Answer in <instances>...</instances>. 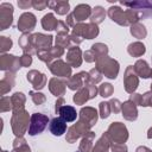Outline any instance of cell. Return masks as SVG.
I'll use <instances>...</instances> for the list:
<instances>
[{"instance_id": "cell-1", "label": "cell", "mask_w": 152, "mask_h": 152, "mask_svg": "<svg viewBox=\"0 0 152 152\" xmlns=\"http://www.w3.org/2000/svg\"><path fill=\"white\" fill-rule=\"evenodd\" d=\"M107 14L114 23H116L121 26H132L133 24L138 23L139 18H140V14L138 11L132 10V8L122 10L119 6L109 7L107 11Z\"/></svg>"}, {"instance_id": "cell-2", "label": "cell", "mask_w": 152, "mask_h": 152, "mask_svg": "<svg viewBox=\"0 0 152 152\" xmlns=\"http://www.w3.org/2000/svg\"><path fill=\"white\" fill-rule=\"evenodd\" d=\"M31 119V116L28 115V113L24 109L20 112H14L11 119V126H12V131L15 134V137L18 138H23L24 134L28 131V120Z\"/></svg>"}, {"instance_id": "cell-3", "label": "cell", "mask_w": 152, "mask_h": 152, "mask_svg": "<svg viewBox=\"0 0 152 152\" xmlns=\"http://www.w3.org/2000/svg\"><path fill=\"white\" fill-rule=\"evenodd\" d=\"M96 69L106 77L114 80L119 74V63L115 59L107 56L96 61Z\"/></svg>"}, {"instance_id": "cell-4", "label": "cell", "mask_w": 152, "mask_h": 152, "mask_svg": "<svg viewBox=\"0 0 152 152\" xmlns=\"http://www.w3.org/2000/svg\"><path fill=\"white\" fill-rule=\"evenodd\" d=\"M106 133L108 134L110 141L114 144H124L128 139V131L121 122H112Z\"/></svg>"}, {"instance_id": "cell-5", "label": "cell", "mask_w": 152, "mask_h": 152, "mask_svg": "<svg viewBox=\"0 0 152 152\" xmlns=\"http://www.w3.org/2000/svg\"><path fill=\"white\" fill-rule=\"evenodd\" d=\"M99 26L96 24L93 23H88V24H83V23H78L72 27V34L81 37L82 39H93L99 34Z\"/></svg>"}, {"instance_id": "cell-6", "label": "cell", "mask_w": 152, "mask_h": 152, "mask_svg": "<svg viewBox=\"0 0 152 152\" xmlns=\"http://www.w3.org/2000/svg\"><path fill=\"white\" fill-rule=\"evenodd\" d=\"M48 124H49L48 115L42 114V113H33L30 119V126H28L27 132L30 135H37L45 129Z\"/></svg>"}, {"instance_id": "cell-7", "label": "cell", "mask_w": 152, "mask_h": 152, "mask_svg": "<svg viewBox=\"0 0 152 152\" xmlns=\"http://www.w3.org/2000/svg\"><path fill=\"white\" fill-rule=\"evenodd\" d=\"M97 93H99V89L96 88V86L89 82L83 88H81V89H78L76 91V94L74 95L72 100H74V102L76 104H84L88 100L94 99L97 95Z\"/></svg>"}, {"instance_id": "cell-8", "label": "cell", "mask_w": 152, "mask_h": 152, "mask_svg": "<svg viewBox=\"0 0 152 152\" xmlns=\"http://www.w3.org/2000/svg\"><path fill=\"white\" fill-rule=\"evenodd\" d=\"M90 126L88 124H86L84 121L82 120H78L75 125H72L69 129H68V133H66V141L72 144L75 142L78 138L83 137L86 133H88L90 131Z\"/></svg>"}, {"instance_id": "cell-9", "label": "cell", "mask_w": 152, "mask_h": 152, "mask_svg": "<svg viewBox=\"0 0 152 152\" xmlns=\"http://www.w3.org/2000/svg\"><path fill=\"white\" fill-rule=\"evenodd\" d=\"M31 44L32 46L36 49L37 53L39 51L43 50H48L50 48H52V42H53V37L51 34H43V33H33L31 34Z\"/></svg>"}, {"instance_id": "cell-10", "label": "cell", "mask_w": 152, "mask_h": 152, "mask_svg": "<svg viewBox=\"0 0 152 152\" xmlns=\"http://www.w3.org/2000/svg\"><path fill=\"white\" fill-rule=\"evenodd\" d=\"M124 86H125V90L128 94H133L135 93L138 86H139V78L138 75L133 68V65H128L125 70V76H124Z\"/></svg>"}, {"instance_id": "cell-11", "label": "cell", "mask_w": 152, "mask_h": 152, "mask_svg": "<svg viewBox=\"0 0 152 152\" xmlns=\"http://www.w3.org/2000/svg\"><path fill=\"white\" fill-rule=\"evenodd\" d=\"M48 66H49L50 71L57 77H62V78H66V80L71 77V66L62 59H56L52 63H50Z\"/></svg>"}, {"instance_id": "cell-12", "label": "cell", "mask_w": 152, "mask_h": 152, "mask_svg": "<svg viewBox=\"0 0 152 152\" xmlns=\"http://www.w3.org/2000/svg\"><path fill=\"white\" fill-rule=\"evenodd\" d=\"M21 66L20 64V57L13 56V55H7L2 53L0 57V69L4 71H10V72H17L19 68Z\"/></svg>"}, {"instance_id": "cell-13", "label": "cell", "mask_w": 152, "mask_h": 152, "mask_svg": "<svg viewBox=\"0 0 152 152\" xmlns=\"http://www.w3.org/2000/svg\"><path fill=\"white\" fill-rule=\"evenodd\" d=\"M13 21V6L10 2L0 5V30H6Z\"/></svg>"}, {"instance_id": "cell-14", "label": "cell", "mask_w": 152, "mask_h": 152, "mask_svg": "<svg viewBox=\"0 0 152 152\" xmlns=\"http://www.w3.org/2000/svg\"><path fill=\"white\" fill-rule=\"evenodd\" d=\"M37 24L36 15L30 12H25L19 17L18 20V30L21 31L23 33H30Z\"/></svg>"}, {"instance_id": "cell-15", "label": "cell", "mask_w": 152, "mask_h": 152, "mask_svg": "<svg viewBox=\"0 0 152 152\" xmlns=\"http://www.w3.org/2000/svg\"><path fill=\"white\" fill-rule=\"evenodd\" d=\"M63 53H64V49L56 45V46L50 48V49H48V50L39 51V52L37 53V56H38V58H39L40 61H43L44 63H46V64L49 65L50 63H52L53 61H56V58L58 59V57L63 56Z\"/></svg>"}, {"instance_id": "cell-16", "label": "cell", "mask_w": 152, "mask_h": 152, "mask_svg": "<svg viewBox=\"0 0 152 152\" xmlns=\"http://www.w3.org/2000/svg\"><path fill=\"white\" fill-rule=\"evenodd\" d=\"M89 83V75L86 71H81L66 80V86L71 90H78Z\"/></svg>"}, {"instance_id": "cell-17", "label": "cell", "mask_w": 152, "mask_h": 152, "mask_svg": "<svg viewBox=\"0 0 152 152\" xmlns=\"http://www.w3.org/2000/svg\"><path fill=\"white\" fill-rule=\"evenodd\" d=\"M122 6H126L128 8L135 10V11H141L142 17H151L152 15V1H133V2H126L121 1L120 2Z\"/></svg>"}, {"instance_id": "cell-18", "label": "cell", "mask_w": 152, "mask_h": 152, "mask_svg": "<svg viewBox=\"0 0 152 152\" xmlns=\"http://www.w3.org/2000/svg\"><path fill=\"white\" fill-rule=\"evenodd\" d=\"M26 78L32 84L33 89H36V90L43 89L45 87V84H46V81H48L46 76L43 72L38 71V70H31V71H28L27 75H26Z\"/></svg>"}, {"instance_id": "cell-19", "label": "cell", "mask_w": 152, "mask_h": 152, "mask_svg": "<svg viewBox=\"0 0 152 152\" xmlns=\"http://www.w3.org/2000/svg\"><path fill=\"white\" fill-rule=\"evenodd\" d=\"M91 11H93V10H91V7H90L89 5H87V4H80V5H77V6L74 8V11H72L71 14H72V17H74L75 23L78 24V23H82L83 20L90 18Z\"/></svg>"}, {"instance_id": "cell-20", "label": "cell", "mask_w": 152, "mask_h": 152, "mask_svg": "<svg viewBox=\"0 0 152 152\" xmlns=\"http://www.w3.org/2000/svg\"><path fill=\"white\" fill-rule=\"evenodd\" d=\"M66 63L72 68L81 66L82 64V51L78 46H72L68 49L66 52Z\"/></svg>"}, {"instance_id": "cell-21", "label": "cell", "mask_w": 152, "mask_h": 152, "mask_svg": "<svg viewBox=\"0 0 152 152\" xmlns=\"http://www.w3.org/2000/svg\"><path fill=\"white\" fill-rule=\"evenodd\" d=\"M97 118H99L97 110L95 108H93V107H83L80 110V120L84 121L90 127H93L96 124Z\"/></svg>"}, {"instance_id": "cell-22", "label": "cell", "mask_w": 152, "mask_h": 152, "mask_svg": "<svg viewBox=\"0 0 152 152\" xmlns=\"http://www.w3.org/2000/svg\"><path fill=\"white\" fill-rule=\"evenodd\" d=\"M65 87H66V81L58 78V77H52L49 81V89L50 91L57 96V97H62L65 93Z\"/></svg>"}, {"instance_id": "cell-23", "label": "cell", "mask_w": 152, "mask_h": 152, "mask_svg": "<svg viewBox=\"0 0 152 152\" xmlns=\"http://www.w3.org/2000/svg\"><path fill=\"white\" fill-rule=\"evenodd\" d=\"M121 112H122V116L124 119L128 120V121H134L137 120L138 118V109H137V104L131 101V100H127L122 103V107H121Z\"/></svg>"}, {"instance_id": "cell-24", "label": "cell", "mask_w": 152, "mask_h": 152, "mask_svg": "<svg viewBox=\"0 0 152 152\" xmlns=\"http://www.w3.org/2000/svg\"><path fill=\"white\" fill-rule=\"evenodd\" d=\"M49 131L53 135L61 137L62 134H64L66 132V122L61 116L59 118H53L49 124Z\"/></svg>"}, {"instance_id": "cell-25", "label": "cell", "mask_w": 152, "mask_h": 152, "mask_svg": "<svg viewBox=\"0 0 152 152\" xmlns=\"http://www.w3.org/2000/svg\"><path fill=\"white\" fill-rule=\"evenodd\" d=\"M134 70L138 75V77H142V78H152V68L148 66L147 62L144 59H138L134 64Z\"/></svg>"}, {"instance_id": "cell-26", "label": "cell", "mask_w": 152, "mask_h": 152, "mask_svg": "<svg viewBox=\"0 0 152 152\" xmlns=\"http://www.w3.org/2000/svg\"><path fill=\"white\" fill-rule=\"evenodd\" d=\"M13 86H14V74L7 71L4 75L2 80L0 81V93H1V95L5 96V94L8 93L13 88Z\"/></svg>"}, {"instance_id": "cell-27", "label": "cell", "mask_w": 152, "mask_h": 152, "mask_svg": "<svg viewBox=\"0 0 152 152\" xmlns=\"http://www.w3.org/2000/svg\"><path fill=\"white\" fill-rule=\"evenodd\" d=\"M95 139V133L89 131L82 137V140L80 142L78 152H91L93 150V141Z\"/></svg>"}, {"instance_id": "cell-28", "label": "cell", "mask_w": 152, "mask_h": 152, "mask_svg": "<svg viewBox=\"0 0 152 152\" xmlns=\"http://www.w3.org/2000/svg\"><path fill=\"white\" fill-rule=\"evenodd\" d=\"M58 114H59V116H61L65 122H72V121H75L76 118H77L76 109H75L72 106H68V104H64V106L58 110Z\"/></svg>"}, {"instance_id": "cell-29", "label": "cell", "mask_w": 152, "mask_h": 152, "mask_svg": "<svg viewBox=\"0 0 152 152\" xmlns=\"http://www.w3.org/2000/svg\"><path fill=\"white\" fill-rule=\"evenodd\" d=\"M110 145H112V141L108 137V134L104 132L101 138L97 140V142L95 144V146L93 147L91 152H108L109 148H110Z\"/></svg>"}, {"instance_id": "cell-30", "label": "cell", "mask_w": 152, "mask_h": 152, "mask_svg": "<svg viewBox=\"0 0 152 152\" xmlns=\"http://www.w3.org/2000/svg\"><path fill=\"white\" fill-rule=\"evenodd\" d=\"M31 34L30 33H23L21 34V37L19 38V45H20V48L23 49V51H24V53H27V55H33V53H36L37 55V51H36V49L32 46V44H31Z\"/></svg>"}, {"instance_id": "cell-31", "label": "cell", "mask_w": 152, "mask_h": 152, "mask_svg": "<svg viewBox=\"0 0 152 152\" xmlns=\"http://www.w3.org/2000/svg\"><path fill=\"white\" fill-rule=\"evenodd\" d=\"M48 7H50L51 10H53L57 14L59 15H64L69 12L70 10V4L69 1H49L48 2Z\"/></svg>"}, {"instance_id": "cell-32", "label": "cell", "mask_w": 152, "mask_h": 152, "mask_svg": "<svg viewBox=\"0 0 152 152\" xmlns=\"http://www.w3.org/2000/svg\"><path fill=\"white\" fill-rule=\"evenodd\" d=\"M11 102H12V112H20L24 110L26 97L23 93H14L11 96Z\"/></svg>"}, {"instance_id": "cell-33", "label": "cell", "mask_w": 152, "mask_h": 152, "mask_svg": "<svg viewBox=\"0 0 152 152\" xmlns=\"http://www.w3.org/2000/svg\"><path fill=\"white\" fill-rule=\"evenodd\" d=\"M59 20L56 19L53 13H48L42 18V26L44 30L46 31H52V30H57Z\"/></svg>"}, {"instance_id": "cell-34", "label": "cell", "mask_w": 152, "mask_h": 152, "mask_svg": "<svg viewBox=\"0 0 152 152\" xmlns=\"http://www.w3.org/2000/svg\"><path fill=\"white\" fill-rule=\"evenodd\" d=\"M146 49H145V45L141 43V42H134V43H131L127 48V52L132 56V57H141L144 53H145Z\"/></svg>"}, {"instance_id": "cell-35", "label": "cell", "mask_w": 152, "mask_h": 152, "mask_svg": "<svg viewBox=\"0 0 152 152\" xmlns=\"http://www.w3.org/2000/svg\"><path fill=\"white\" fill-rule=\"evenodd\" d=\"M104 17H106V11H104V8H103L102 6H95V7L93 8V11H91L90 23L99 25V24H101V23L103 21Z\"/></svg>"}, {"instance_id": "cell-36", "label": "cell", "mask_w": 152, "mask_h": 152, "mask_svg": "<svg viewBox=\"0 0 152 152\" xmlns=\"http://www.w3.org/2000/svg\"><path fill=\"white\" fill-rule=\"evenodd\" d=\"M129 31H131V34H132L134 38H138V39H142V38H145V37L147 36L146 27H145L142 24H140L139 21L135 23V24H133V25L131 26Z\"/></svg>"}, {"instance_id": "cell-37", "label": "cell", "mask_w": 152, "mask_h": 152, "mask_svg": "<svg viewBox=\"0 0 152 152\" xmlns=\"http://www.w3.org/2000/svg\"><path fill=\"white\" fill-rule=\"evenodd\" d=\"M91 50L94 51V53H95V56H96L97 59L103 58V57H107V55H108V46L106 44H103V43H96V44H94L91 46Z\"/></svg>"}, {"instance_id": "cell-38", "label": "cell", "mask_w": 152, "mask_h": 152, "mask_svg": "<svg viewBox=\"0 0 152 152\" xmlns=\"http://www.w3.org/2000/svg\"><path fill=\"white\" fill-rule=\"evenodd\" d=\"M13 151H15V152H31V148L26 144V140L24 138L17 137L13 141Z\"/></svg>"}, {"instance_id": "cell-39", "label": "cell", "mask_w": 152, "mask_h": 152, "mask_svg": "<svg viewBox=\"0 0 152 152\" xmlns=\"http://www.w3.org/2000/svg\"><path fill=\"white\" fill-rule=\"evenodd\" d=\"M56 45L57 46H61L63 49L64 48L70 49V48L75 46L72 44V40H71L70 36H68V34H57V37H56Z\"/></svg>"}, {"instance_id": "cell-40", "label": "cell", "mask_w": 152, "mask_h": 152, "mask_svg": "<svg viewBox=\"0 0 152 152\" xmlns=\"http://www.w3.org/2000/svg\"><path fill=\"white\" fill-rule=\"evenodd\" d=\"M113 91H114V88L110 83H102L99 88V94L102 97H109L110 95H113Z\"/></svg>"}, {"instance_id": "cell-41", "label": "cell", "mask_w": 152, "mask_h": 152, "mask_svg": "<svg viewBox=\"0 0 152 152\" xmlns=\"http://www.w3.org/2000/svg\"><path fill=\"white\" fill-rule=\"evenodd\" d=\"M99 109H100V116L102 119H107L110 113H112V109H110V104L109 102H100L99 103Z\"/></svg>"}, {"instance_id": "cell-42", "label": "cell", "mask_w": 152, "mask_h": 152, "mask_svg": "<svg viewBox=\"0 0 152 152\" xmlns=\"http://www.w3.org/2000/svg\"><path fill=\"white\" fill-rule=\"evenodd\" d=\"M88 75H89V82L93 83V84H96V83L101 82V80H102V74H101L96 68L91 69V70L88 72Z\"/></svg>"}, {"instance_id": "cell-43", "label": "cell", "mask_w": 152, "mask_h": 152, "mask_svg": "<svg viewBox=\"0 0 152 152\" xmlns=\"http://www.w3.org/2000/svg\"><path fill=\"white\" fill-rule=\"evenodd\" d=\"M12 39L8 38V37H5V36H1L0 37V51L2 53H5L7 50H10L12 48Z\"/></svg>"}, {"instance_id": "cell-44", "label": "cell", "mask_w": 152, "mask_h": 152, "mask_svg": "<svg viewBox=\"0 0 152 152\" xmlns=\"http://www.w3.org/2000/svg\"><path fill=\"white\" fill-rule=\"evenodd\" d=\"M30 95H31V99H32L33 103H34V104H37V106H39V104L44 103V102H45V100H46L45 95H44V94H42V93H38V91H33V90H31V91H30Z\"/></svg>"}, {"instance_id": "cell-45", "label": "cell", "mask_w": 152, "mask_h": 152, "mask_svg": "<svg viewBox=\"0 0 152 152\" xmlns=\"http://www.w3.org/2000/svg\"><path fill=\"white\" fill-rule=\"evenodd\" d=\"M12 110V102H11V97L8 96H2L0 100V112H8Z\"/></svg>"}, {"instance_id": "cell-46", "label": "cell", "mask_w": 152, "mask_h": 152, "mask_svg": "<svg viewBox=\"0 0 152 152\" xmlns=\"http://www.w3.org/2000/svg\"><path fill=\"white\" fill-rule=\"evenodd\" d=\"M56 31H57V34H68V32H69V26H68V24H66L65 21L59 20Z\"/></svg>"}, {"instance_id": "cell-47", "label": "cell", "mask_w": 152, "mask_h": 152, "mask_svg": "<svg viewBox=\"0 0 152 152\" xmlns=\"http://www.w3.org/2000/svg\"><path fill=\"white\" fill-rule=\"evenodd\" d=\"M109 104H110V109H112V112H114V113H119V112L121 110L122 103H121L118 99H112V100L109 101Z\"/></svg>"}, {"instance_id": "cell-48", "label": "cell", "mask_w": 152, "mask_h": 152, "mask_svg": "<svg viewBox=\"0 0 152 152\" xmlns=\"http://www.w3.org/2000/svg\"><path fill=\"white\" fill-rule=\"evenodd\" d=\"M83 58H84L86 62H88V63H91V62H96V61H97V58H96V56H95V53H94V51H93L91 49L84 51Z\"/></svg>"}, {"instance_id": "cell-49", "label": "cell", "mask_w": 152, "mask_h": 152, "mask_svg": "<svg viewBox=\"0 0 152 152\" xmlns=\"http://www.w3.org/2000/svg\"><path fill=\"white\" fill-rule=\"evenodd\" d=\"M110 150H112V152H128L127 146L125 144H114V142H112Z\"/></svg>"}, {"instance_id": "cell-50", "label": "cell", "mask_w": 152, "mask_h": 152, "mask_svg": "<svg viewBox=\"0 0 152 152\" xmlns=\"http://www.w3.org/2000/svg\"><path fill=\"white\" fill-rule=\"evenodd\" d=\"M31 63H32V57H31V55L24 53V55L20 57V64H21V66H28V65H31Z\"/></svg>"}, {"instance_id": "cell-51", "label": "cell", "mask_w": 152, "mask_h": 152, "mask_svg": "<svg viewBox=\"0 0 152 152\" xmlns=\"http://www.w3.org/2000/svg\"><path fill=\"white\" fill-rule=\"evenodd\" d=\"M46 6H48V2H46V1H40V0H34V1H32V7H33L34 10L43 11Z\"/></svg>"}, {"instance_id": "cell-52", "label": "cell", "mask_w": 152, "mask_h": 152, "mask_svg": "<svg viewBox=\"0 0 152 152\" xmlns=\"http://www.w3.org/2000/svg\"><path fill=\"white\" fill-rule=\"evenodd\" d=\"M64 104H65V100H64L63 97H58L57 101H56V103H55V112H56V114H58V110H59Z\"/></svg>"}, {"instance_id": "cell-53", "label": "cell", "mask_w": 152, "mask_h": 152, "mask_svg": "<svg viewBox=\"0 0 152 152\" xmlns=\"http://www.w3.org/2000/svg\"><path fill=\"white\" fill-rule=\"evenodd\" d=\"M18 6L23 10H27L28 7H32V1L28 0H19L18 1Z\"/></svg>"}, {"instance_id": "cell-54", "label": "cell", "mask_w": 152, "mask_h": 152, "mask_svg": "<svg viewBox=\"0 0 152 152\" xmlns=\"http://www.w3.org/2000/svg\"><path fill=\"white\" fill-rule=\"evenodd\" d=\"M135 152H152V150H150V148L146 147V146H139V147L135 150Z\"/></svg>"}, {"instance_id": "cell-55", "label": "cell", "mask_w": 152, "mask_h": 152, "mask_svg": "<svg viewBox=\"0 0 152 152\" xmlns=\"http://www.w3.org/2000/svg\"><path fill=\"white\" fill-rule=\"evenodd\" d=\"M147 138H148V139H152V127L147 131Z\"/></svg>"}, {"instance_id": "cell-56", "label": "cell", "mask_w": 152, "mask_h": 152, "mask_svg": "<svg viewBox=\"0 0 152 152\" xmlns=\"http://www.w3.org/2000/svg\"><path fill=\"white\" fill-rule=\"evenodd\" d=\"M148 106L152 107V96H151V99H150V103H148Z\"/></svg>"}, {"instance_id": "cell-57", "label": "cell", "mask_w": 152, "mask_h": 152, "mask_svg": "<svg viewBox=\"0 0 152 152\" xmlns=\"http://www.w3.org/2000/svg\"><path fill=\"white\" fill-rule=\"evenodd\" d=\"M151 93H152V84H151Z\"/></svg>"}, {"instance_id": "cell-58", "label": "cell", "mask_w": 152, "mask_h": 152, "mask_svg": "<svg viewBox=\"0 0 152 152\" xmlns=\"http://www.w3.org/2000/svg\"><path fill=\"white\" fill-rule=\"evenodd\" d=\"M2 152H7V151H2Z\"/></svg>"}, {"instance_id": "cell-59", "label": "cell", "mask_w": 152, "mask_h": 152, "mask_svg": "<svg viewBox=\"0 0 152 152\" xmlns=\"http://www.w3.org/2000/svg\"><path fill=\"white\" fill-rule=\"evenodd\" d=\"M12 152H15V151H12Z\"/></svg>"}]
</instances>
